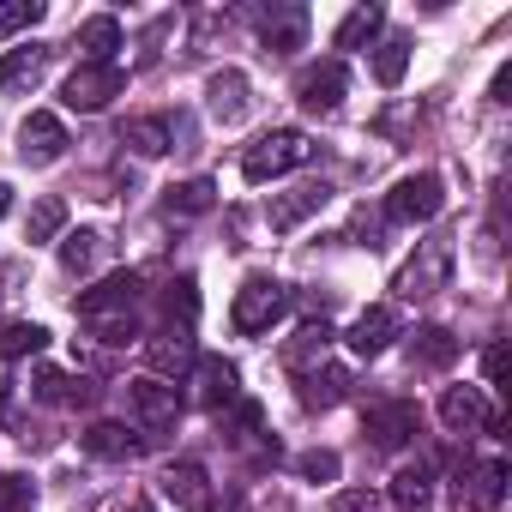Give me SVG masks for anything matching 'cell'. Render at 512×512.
<instances>
[{"label": "cell", "mask_w": 512, "mask_h": 512, "mask_svg": "<svg viewBox=\"0 0 512 512\" xmlns=\"http://www.w3.org/2000/svg\"><path fill=\"white\" fill-rule=\"evenodd\" d=\"M79 326L97 344H139L145 338V284L139 272H115L79 296Z\"/></svg>", "instance_id": "6da1fadb"}, {"label": "cell", "mask_w": 512, "mask_h": 512, "mask_svg": "<svg viewBox=\"0 0 512 512\" xmlns=\"http://www.w3.org/2000/svg\"><path fill=\"white\" fill-rule=\"evenodd\" d=\"M308 157H314V139H308L302 127H272V133H260V139L241 151V181H247V187H266V181L302 169Z\"/></svg>", "instance_id": "7a4b0ae2"}, {"label": "cell", "mask_w": 512, "mask_h": 512, "mask_svg": "<svg viewBox=\"0 0 512 512\" xmlns=\"http://www.w3.org/2000/svg\"><path fill=\"white\" fill-rule=\"evenodd\" d=\"M452 235H428V241H416V253L398 266V278H392V290L404 296V302H422V296H440L446 284H452Z\"/></svg>", "instance_id": "3957f363"}, {"label": "cell", "mask_w": 512, "mask_h": 512, "mask_svg": "<svg viewBox=\"0 0 512 512\" xmlns=\"http://www.w3.org/2000/svg\"><path fill=\"white\" fill-rule=\"evenodd\" d=\"M290 314V290L278 284V278H247L241 290H235V302H229V326L241 332V338H260V332H272L278 320Z\"/></svg>", "instance_id": "277c9868"}, {"label": "cell", "mask_w": 512, "mask_h": 512, "mask_svg": "<svg viewBox=\"0 0 512 512\" xmlns=\"http://www.w3.org/2000/svg\"><path fill=\"white\" fill-rule=\"evenodd\" d=\"M440 205H446V181L434 175V169H416V175H404L392 193H386V223H398V229H410V223H428V217H440Z\"/></svg>", "instance_id": "5b68a950"}, {"label": "cell", "mask_w": 512, "mask_h": 512, "mask_svg": "<svg viewBox=\"0 0 512 512\" xmlns=\"http://www.w3.org/2000/svg\"><path fill=\"white\" fill-rule=\"evenodd\" d=\"M121 91H127V73H121V61H109V67H97V61H79V67L67 73V85H61V103H67V109H79V115H97V109H109Z\"/></svg>", "instance_id": "8992f818"}, {"label": "cell", "mask_w": 512, "mask_h": 512, "mask_svg": "<svg viewBox=\"0 0 512 512\" xmlns=\"http://www.w3.org/2000/svg\"><path fill=\"white\" fill-rule=\"evenodd\" d=\"M344 91H350V67L338 61V55H326V61H308L302 73H296V103L308 109V115H338L344 109Z\"/></svg>", "instance_id": "52a82bcc"}, {"label": "cell", "mask_w": 512, "mask_h": 512, "mask_svg": "<svg viewBox=\"0 0 512 512\" xmlns=\"http://www.w3.org/2000/svg\"><path fill=\"white\" fill-rule=\"evenodd\" d=\"M127 416H133L145 434H169V428L181 422V392H175L169 380L139 374V380H127Z\"/></svg>", "instance_id": "ba28073f"}, {"label": "cell", "mask_w": 512, "mask_h": 512, "mask_svg": "<svg viewBox=\"0 0 512 512\" xmlns=\"http://www.w3.org/2000/svg\"><path fill=\"white\" fill-rule=\"evenodd\" d=\"M506 500V464L500 458H482V464H464L452 476V512H494Z\"/></svg>", "instance_id": "9c48e42d"}, {"label": "cell", "mask_w": 512, "mask_h": 512, "mask_svg": "<svg viewBox=\"0 0 512 512\" xmlns=\"http://www.w3.org/2000/svg\"><path fill=\"white\" fill-rule=\"evenodd\" d=\"M187 374H193V404H199V410L223 416L229 404H241V368H235L229 356H199Z\"/></svg>", "instance_id": "30bf717a"}, {"label": "cell", "mask_w": 512, "mask_h": 512, "mask_svg": "<svg viewBox=\"0 0 512 512\" xmlns=\"http://www.w3.org/2000/svg\"><path fill=\"white\" fill-rule=\"evenodd\" d=\"M145 344V362H151V380H169V374H187L199 362V344H193V326H157L139 338Z\"/></svg>", "instance_id": "8fae6325"}, {"label": "cell", "mask_w": 512, "mask_h": 512, "mask_svg": "<svg viewBox=\"0 0 512 512\" xmlns=\"http://www.w3.org/2000/svg\"><path fill=\"white\" fill-rule=\"evenodd\" d=\"M440 422L452 428V434H500L506 428V416L500 410H488V398L476 392V386H446L440 392Z\"/></svg>", "instance_id": "7c38bea8"}, {"label": "cell", "mask_w": 512, "mask_h": 512, "mask_svg": "<svg viewBox=\"0 0 512 512\" xmlns=\"http://www.w3.org/2000/svg\"><path fill=\"white\" fill-rule=\"evenodd\" d=\"M67 127H61V115H49V109H31L25 115V127H19V157L31 163V169H49V163H61L67 157Z\"/></svg>", "instance_id": "4fadbf2b"}, {"label": "cell", "mask_w": 512, "mask_h": 512, "mask_svg": "<svg viewBox=\"0 0 512 512\" xmlns=\"http://www.w3.org/2000/svg\"><path fill=\"white\" fill-rule=\"evenodd\" d=\"M422 434V410L410 404V398H380V404H368V440L380 446V452H398L404 440H416Z\"/></svg>", "instance_id": "5bb4252c"}, {"label": "cell", "mask_w": 512, "mask_h": 512, "mask_svg": "<svg viewBox=\"0 0 512 512\" xmlns=\"http://www.w3.org/2000/svg\"><path fill=\"white\" fill-rule=\"evenodd\" d=\"M260 43H266V55L308 49V7H302V0H278V7L260 13Z\"/></svg>", "instance_id": "9a60e30c"}, {"label": "cell", "mask_w": 512, "mask_h": 512, "mask_svg": "<svg viewBox=\"0 0 512 512\" xmlns=\"http://www.w3.org/2000/svg\"><path fill=\"white\" fill-rule=\"evenodd\" d=\"M326 199H332V187H326V181H302V187H290V193H272L266 223H272L278 235H290V229H302L314 211H326Z\"/></svg>", "instance_id": "2e32d148"}, {"label": "cell", "mask_w": 512, "mask_h": 512, "mask_svg": "<svg viewBox=\"0 0 512 512\" xmlns=\"http://www.w3.org/2000/svg\"><path fill=\"white\" fill-rule=\"evenodd\" d=\"M296 398H302V410H338L350 398V368H338V362L302 368L296 374Z\"/></svg>", "instance_id": "e0dca14e"}, {"label": "cell", "mask_w": 512, "mask_h": 512, "mask_svg": "<svg viewBox=\"0 0 512 512\" xmlns=\"http://www.w3.org/2000/svg\"><path fill=\"white\" fill-rule=\"evenodd\" d=\"M398 332H404V326H398V308H386V302H380V308H362V314H356V326L344 332V344H350V356L374 362Z\"/></svg>", "instance_id": "ac0fdd59"}, {"label": "cell", "mask_w": 512, "mask_h": 512, "mask_svg": "<svg viewBox=\"0 0 512 512\" xmlns=\"http://www.w3.org/2000/svg\"><path fill=\"white\" fill-rule=\"evenodd\" d=\"M205 109H211V121L241 127V121H247V73H241V67L211 73V79H205Z\"/></svg>", "instance_id": "d6986e66"}, {"label": "cell", "mask_w": 512, "mask_h": 512, "mask_svg": "<svg viewBox=\"0 0 512 512\" xmlns=\"http://www.w3.org/2000/svg\"><path fill=\"white\" fill-rule=\"evenodd\" d=\"M163 494H169L181 512H211V476H205V464H199V458L169 464V470H163Z\"/></svg>", "instance_id": "ffe728a7"}, {"label": "cell", "mask_w": 512, "mask_h": 512, "mask_svg": "<svg viewBox=\"0 0 512 512\" xmlns=\"http://www.w3.org/2000/svg\"><path fill=\"white\" fill-rule=\"evenodd\" d=\"M187 133V121L181 115H139V121H127V133H121V145H133L139 157H163V151H175V139Z\"/></svg>", "instance_id": "44dd1931"}, {"label": "cell", "mask_w": 512, "mask_h": 512, "mask_svg": "<svg viewBox=\"0 0 512 512\" xmlns=\"http://www.w3.org/2000/svg\"><path fill=\"white\" fill-rule=\"evenodd\" d=\"M79 446H85L91 458H109V464H127V458H139V452H145V434H133L127 422H91V428L79 434Z\"/></svg>", "instance_id": "7402d4cb"}, {"label": "cell", "mask_w": 512, "mask_h": 512, "mask_svg": "<svg viewBox=\"0 0 512 512\" xmlns=\"http://www.w3.org/2000/svg\"><path fill=\"white\" fill-rule=\"evenodd\" d=\"M103 260H109V235H103V229H73V235H61V272H67V278H91Z\"/></svg>", "instance_id": "603a6c76"}, {"label": "cell", "mask_w": 512, "mask_h": 512, "mask_svg": "<svg viewBox=\"0 0 512 512\" xmlns=\"http://www.w3.org/2000/svg\"><path fill=\"white\" fill-rule=\"evenodd\" d=\"M452 362H458V338H452L446 326H416V332H410V368L446 374Z\"/></svg>", "instance_id": "cb8c5ba5"}, {"label": "cell", "mask_w": 512, "mask_h": 512, "mask_svg": "<svg viewBox=\"0 0 512 512\" xmlns=\"http://www.w3.org/2000/svg\"><path fill=\"white\" fill-rule=\"evenodd\" d=\"M31 398L37 404H97V386L91 380H73L61 368H37L31 374Z\"/></svg>", "instance_id": "d4e9b609"}, {"label": "cell", "mask_w": 512, "mask_h": 512, "mask_svg": "<svg viewBox=\"0 0 512 512\" xmlns=\"http://www.w3.org/2000/svg\"><path fill=\"white\" fill-rule=\"evenodd\" d=\"M428 494H434V464H428V458H416V464H398V470H392V506L422 512V506H428Z\"/></svg>", "instance_id": "484cf974"}, {"label": "cell", "mask_w": 512, "mask_h": 512, "mask_svg": "<svg viewBox=\"0 0 512 512\" xmlns=\"http://www.w3.org/2000/svg\"><path fill=\"white\" fill-rule=\"evenodd\" d=\"M79 49H85V61L109 67L115 49H121V19H115V13H91V19L79 25Z\"/></svg>", "instance_id": "4316f807"}, {"label": "cell", "mask_w": 512, "mask_h": 512, "mask_svg": "<svg viewBox=\"0 0 512 512\" xmlns=\"http://www.w3.org/2000/svg\"><path fill=\"white\" fill-rule=\"evenodd\" d=\"M326 350H332V326H326V320H308V326L284 344V368H290V374H302V368L326 362Z\"/></svg>", "instance_id": "83f0119b"}, {"label": "cell", "mask_w": 512, "mask_h": 512, "mask_svg": "<svg viewBox=\"0 0 512 512\" xmlns=\"http://www.w3.org/2000/svg\"><path fill=\"white\" fill-rule=\"evenodd\" d=\"M49 67V49H7L0 55V91H31Z\"/></svg>", "instance_id": "f1b7e54d"}, {"label": "cell", "mask_w": 512, "mask_h": 512, "mask_svg": "<svg viewBox=\"0 0 512 512\" xmlns=\"http://www.w3.org/2000/svg\"><path fill=\"white\" fill-rule=\"evenodd\" d=\"M386 31V7H374V0H362V7H350L344 13V25H338V49H362V43H374Z\"/></svg>", "instance_id": "f546056e"}, {"label": "cell", "mask_w": 512, "mask_h": 512, "mask_svg": "<svg viewBox=\"0 0 512 512\" xmlns=\"http://www.w3.org/2000/svg\"><path fill=\"white\" fill-rule=\"evenodd\" d=\"M217 205V187L211 181H181L163 193V217H205Z\"/></svg>", "instance_id": "4dcf8cb0"}, {"label": "cell", "mask_w": 512, "mask_h": 512, "mask_svg": "<svg viewBox=\"0 0 512 512\" xmlns=\"http://www.w3.org/2000/svg\"><path fill=\"white\" fill-rule=\"evenodd\" d=\"M404 73H410V43H404V37H386V43L374 49V79H380L386 91H398Z\"/></svg>", "instance_id": "1f68e13d"}, {"label": "cell", "mask_w": 512, "mask_h": 512, "mask_svg": "<svg viewBox=\"0 0 512 512\" xmlns=\"http://www.w3.org/2000/svg\"><path fill=\"white\" fill-rule=\"evenodd\" d=\"M49 344V332L37 320H0V356H37Z\"/></svg>", "instance_id": "d6a6232c"}, {"label": "cell", "mask_w": 512, "mask_h": 512, "mask_svg": "<svg viewBox=\"0 0 512 512\" xmlns=\"http://www.w3.org/2000/svg\"><path fill=\"white\" fill-rule=\"evenodd\" d=\"M199 314V296H193V278H175L169 296H163V326H193Z\"/></svg>", "instance_id": "836d02e7"}, {"label": "cell", "mask_w": 512, "mask_h": 512, "mask_svg": "<svg viewBox=\"0 0 512 512\" xmlns=\"http://www.w3.org/2000/svg\"><path fill=\"white\" fill-rule=\"evenodd\" d=\"M61 223H67V205L49 193V199H37V205H31V229H25V235H31V241H55V235H61Z\"/></svg>", "instance_id": "e575fe53"}, {"label": "cell", "mask_w": 512, "mask_h": 512, "mask_svg": "<svg viewBox=\"0 0 512 512\" xmlns=\"http://www.w3.org/2000/svg\"><path fill=\"white\" fill-rule=\"evenodd\" d=\"M338 470H344V458H338L332 446H314V452L296 458V476H302V482H338Z\"/></svg>", "instance_id": "d590c367"}, {"label": "cell", "mask_w": 512, "mask_h": 512, "mask_svg": "<svg viewBox=\"0 0 512 512\" xmlns=\"http://www.w3.org/2000/svg\"><path fill=\"white\" fill-rule=\"evenodd\" d=\"M37 19H43V0H0V37L31 31Z\"/></svg>", "instance_id": "8d00e7d4"}, {"label": "cell", "mask_w": 512, "mask_h": 512, "mask_svg": "<svg viewBox=\"0 0 512 512\" xmlns=\"http://www.w3.org/2000/svg\"><path fill=\"white\" fill-rule=\"evenodd\" d=\"M37 500V482L31 476H0V512H25Z\"/></svg>", "instance_id": "74e56055"}, {"label": "cell", "mask_w": 512, "mask_h": 512, "mask_svg": "<svg viewBox=\"0 0 512 512\" xmlns=\"http://www.w3.org/2000/svg\"><path fill=\"white\" fill-rule=\"evenodd\" d=\"M326 512H386V500L380 494H368V488H344V494H332V506Z\"/></svg>", "instance_id": "f35d334b"}, {"label": "cell", "mask_w": 512, "mask_h": 512, "mask_svg": "<svg viewBox=\"0 0 512 512\" xmlns=\"http://www.w3.org/2000/svg\"><path fill=\"white\" fill-rule=\"evenodd\" d=\"M482 374H488V386H494V392H506V350H500V344H488V350H482Z\"/></svg>", "instance_id": "ab89813d"}, {"label": "cell", "mask_w": 512, "mask_h": 512, "mask_svg": "<svg viewBox=\"0 0 512 512\" xmlns=\"http://www.w3.org/2000/svg\"><path fill=\"white\" fill-rule=\"evenodd\" d=\"M506 91H512V67H500V73H494V85H488V97H494V103H506Z\"/></svg>", "instance_id": "60d3db41"}, {"label": "cell", "mask_w": 512, "mask_h": 512, "mask_svg": "<svg viewBox=\"0 0 512 512\" xmlns=\"http://www.w3.org/2000/svg\"><path fill=\"white\" fill-rule=\"evenodd\" d=\"M7 211H13V187H7V181H0V217H7Z\"/></svg>", "instance_id": "b9f144b4"}, {"label": "cell", "mask_w": 512, "mask_h": 512, "mask_svg": "<svg viewBox=\"0 0 512 512\" xmlns=\"http://www.w3.org/2000/svg\"><path fill=\"white\" fill-rule=\"evenodd\" d=\"M127 512H157V506H145V500H133V506H127Z\"/></svg>", "instance_id": "7bdbcfd3"}]
</instances>
